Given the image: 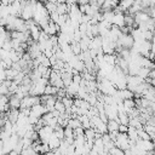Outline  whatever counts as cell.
I'll return each mask as SVG.
<instances>
[{
  "label": "cell",
  "instance_id": "cell-11",
  "mask_svg": "<svg viewBox=\"0 0 155 155\" xmlns=\"http://www.w3.org/2000/svg\"><path fill=\"white\" fill-rule=\"evenodd\" d=\"M96 133H97V130L94 127H88L85 130V137L86 139H94L96 138Z\"/></svg>",
  "mask_w": 155,
  "mask_h": 155
},
{
  "label": "cell",
  "instance_id": "cell-4",
  "mask_svg": "<svg viewBox=\"0 0 155 155\" xmlns=\"http://www.w3.org/2000/svg\"><path fill=\"white\" fill-rule=\"evenodd\" d=\"M113 24H115V25H117L120 28L126 25V23H125V12H115V17H114V23Z\"/></svg>",
  "mask_w": 155,
  "mask_h": 155
},
{
  "label": "cell",
  "instance_id": "cell-7",
  "mask_svg": "<svg viewBox=\"0 0 155 155\" xmlns=\"http://www.w3.org/2000/svg\"><path fill=\"white\" fill-rule=\"evenodd\" d=\"M10 96V105L11 108H17L21 109V98L15 93V94H8Z\"/></svg>",
  "mask_w": 155,
  "mask_h": 155
},
{
  "label": "cell",
  "instance_id": "cell-22",
  "mask_svg": "<svg viewBox=\"0 0 155 155\" xmlns=\"http://www.w3.org/2000/svg\"><path fill=\"white\" fill-rule=\"evenodd\" d=\"M90 2H98V0H90Z\"/></svg>",
  "mask_w": 155,
  "mask_h": 155
},
{
  "label": "cell",
  "instance_id": "cell-13",
  "mask_svg": "<svg viewBox=\"0 0 155 155\" xmlns=\"http://www.w3.org/2000/svg\"><path fill=\"white\" fill-rule=\"evenodd\" d=\"M136 105H137V103H136V101L133 98H126V99H124V108H125V110L126 109L136 108Z\"/></svg>",
  "mask_w": 155,
  "mask_h": 155
},
{
  "label": "cell",
  "instance_id": "cell-9",
  "mask_svg": "<svg viewBox=\"0 0 155 155\" xmlns=\"http://www.w3.org/2000/svg\"><path fill=\"white\" fill-rule=\"evenodd\" d=\"M73 73H69V71H63L62 73V79H63V81H64V85H65V87L67 86H69L71 82H73Z\"/></svg>",
  "mask_w": 155,
  "mask_h": 155
},
{
  "label": "cell",
  "instance_id": "cell-20",
  "mask_svg": "<svg viewBox=\"0 0 155 155\" xmlns=\"http://www.w3.org/2000/svg\"><path fill=\"white\" fill-rule=\"evenodd\" d=\"M78 4L79 5H86V4H90V0H78Z\"/></svg>",
  "mask_w": 155,
  "mask_h": 155
},
{
  "label": "cell",
  "instance_id": "cell-10",
  "mask_svg": "<svg viewBox=\"0 0 155 155\" xmlns=\"http://www.w3.org/2000/svg\"><path fill=\"white\" fill-rule=\"evenodd\" d=\"M119 126H120V122H117L115 119H110L108 121V132L119 131Z\"/></svg>",
  "mask_w": 155,
  "mask_h": 155
},
{
  "label": "cell",
  "instance_id": "cell-8",
  "mask_svg": "<svg viewBox=\"0 0 155 155\" xmlns=\"http://www.w3.org/2000/svg\"><path fill=\"white\" fill-rule=\"evenodd\" d=\"M134 1H136V0H120V1H119V6H120L121 10L126 13V12L131 8V6L134 4Z\"/></svg>",
  "mask_w": 155,
  "mask_h": 155
},
{
  "label": "cell",
  "instance_id": "cell-23",
  "mask_svg": "<svg viewBox=\"0 0 155 155\" xmlns=\"http://www.w3.org/2000/svg\"><path fill=\"white\" fill-rule=\"evenodd\" d=\"M117 1H120V0H117Z\"/></svg>",
  "mask_w": 155,
  "mask_h": 155
},
{
  "label": "cell",
  "instance_id": "cell-21",
  "mask_svg": "<svg viewBox=\"0 0 155 155\" xmlns=\"http://www.w3.org/2000/svg\"><path fill=\"white\" fill-rule=\"evenodd\" d=\"M67 4H70V5H73V4H78V0H67Z\"/></svg>",
  "mask_w": 155,
  "mask_h": 155
},
{
  "label": "cell",
  "instance_id": "cell-3",
  "mask_svg": "<svg viewBox=\"0 0 155 155\" xmlns=\"http://www.w3.org/2000/svg\"><path fill=\"white\" fill-rule=\"evenodd\" d=\"M149 18H150V15H149L147 11H144V10H142V11H139V12H137V13L134 15V22H136L138 25L142 24V23H145Z\"/></svg>",
  "mask_w": 155,
  "mask_h": 155
},
{
  "label": "cell",
  "instance_id": "cell-5",
  "mask_svg": "<svg viewBox=\"0 0 155 155\" xmlns=\"http://www.w3.org/2000/svg\"><path fill=\"white\" fill-rule=\"evenodd\" d=\"M79 87H80V85L73 81L69 86H67V87H65V88H67V94H68V96H70V97H76L78 91H79Z\"/></svg>",
  "mask_w": 155,
  "mask_h": 155
},
{
  "label": "cell",
  "instance_id": "cell-1",
  "mask_svg": "<svg viewBox=\"0 0 155 155\" xmlns=\"http://www.w3.org/2000/svg\"><path fill=\"white\" fill-rule=\"evenodd\" d=\"M134 44V39L131 33H122L116 41V47H122V48H132Z\"/></svg>",
  "mask_w": 155,
  "mask_h": 155
},
{
  "label": "cell",
  "instance_id": "cell-2",
  "mask_svg": "<svg viewBox=\"0 0 155 155\" xmlns=\"http://www.w3.org/2000/svg\"><path fill=\"white\" fill-rule=\"evenodd\" d=\"M136 144H137L140 149L145 150L147 153H151V151L154 150V148H155V143H154L151 139H143V138H138V139H137V142H136Z\"/></svg>",
  "mask_w": 155,
  "mask_h": 155
},
{
  "label": "cell",
  "instance_id": "cell-16",
  "mask_svg": "<svg viewBox=\"0 0 155 155\" xmlns=\"http://www.w3.org/2000/svg\"><path fill=\"white\" fill-rule=\"evenodd\" d=\"M45 6H46V8H47V11L50 13L53 12V11H57V2H51V1L46 0L45 1Z\"/></svg>",
  "mask_w": 155,
  "mask_h": 155
},
{
  "label": "cell",
  "instance_id": "cell-15",
  "mask_svg": "<svg viewBox=\"0 0 155 155\" xmlns=\"http://www.w3.org/2000/svg\"><path fill=\"white\" fill-rule=\"evenodd\" d=\"M119 120H120V124H125V125H128L130 122V116L126 111H119Z\"/></svg>",
  "mask_w": 155,
  "mask_h": 155
},
{
  "label": "cell",
  "instance_id": "cell-18",
  "mask_svg": "<svg viewBox=\"0 0 155 155\" xmlns=\"http://www.w3.org/2000/svg\"><path fill=\"white\" fill-rule=\"evenodd\" d=\"M50 17H51V19L53 21V22H58V18H59V13L57 12V11H53V12H51L50 13Z\"/></svg>",
  "mask_w": 155,
  "mask_h": 155
},
{
  "label": "cell",
  "instance_id": "cell-6",
  "mask_svg": "<svg viewBox=\"0 0 155 155\" xmlns=\"http://www.w3.org/2000/svg\"><path fill=\"white\" fill-rule=\"evenodd\" d=\"M61 142H62V139H61V138H58V137L53 133V134L51 136V138L48 139V147H50V149H51V150H54V149L59 148Z\"/></svg>",
  "mask_w": 155,
  "mask_h": 155
},
{
  "label": "cell",
  "instance_id": "cell-14",
  "mask_svg": "<svg viewBox=\"0 0 155 155\" xmlns=\"http://www.w3.org/2000/svg\"><path fill=\"white\" fill-rule=\"evenodd\" d=\"M150 68H148V67H142L140 69H139V71H138V74L137 75H139L142 79H147V78H149V74H150Z\"/></svg>",
  "mask_w": 155,
  "mask_h": 155
},
{
  "label": "cell",
  "instance_id": "cell-12",
  "mask_svg": "<svg viewBox=\"0 0 155 155\" xmlns=\"http://www.w3.org/2000/svg\"><path fill=\"white\" fill-rule=\"evenodd\" d=\"M57 93H58V87H56V86H53V85H51V84L46 85V87H45V94H53V96H57Z\"/></svg>",
  "mask_w": 155,
  "mask_h": 155
},
{
  "label": "cell",
  "instance_id": "cell-19",
  "mask_svg": "<svg viewBox=\"0 0 155 155\" xmlns=\"http://www.w3.org/2000/svg\"><path fill=\"white\" fill-rule=\"evenodd\" d=\"M127 131H128V125L120 124V126H119V132H127Z\"/></svg>",
  "mask_w": 155,
  "mask_h": 155
},
{
  "label": "cell",
  "instance_id": "cell-17",
  "mask_svg": "<svg viewBox=\"0 0 155 155\" xmlns=\"http://www.w3.org/2000/svg\"><path fill=\"white\" fill-rule=\"evenodd\" d=\"M138 136H139V138H143V139H151V137H150L149 132H148V131H145V130H144V127L138 130Z\"/></svg>",
  "mask_w": 155,
  "mask_h": 155
}]
</instances>
